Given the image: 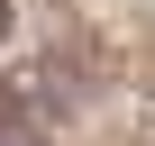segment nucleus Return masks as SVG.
Returning <instances> with one entry per match:
<instances>
[{
  "label": "nucleus",
  "mask_w": 155,
  "mask_h": 146,
  "mask_svg": "<svg viewBox=\"0 0 155 146\" xmlns=\"http://www.w3.org/2000/svg\"><path fill=\"white\" fill-rule=\"evenodd\" d=\"M0 46H9V0H0Z\"/></svg>",
  "instance_id": "1"
}]
</instances>
